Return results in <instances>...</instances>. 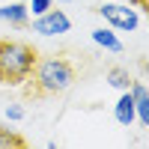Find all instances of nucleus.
Returning a JSON list of instances; mask_svg holds the SVG:
<instances>
[{"label":"nucleus","instance_id":"obj_10","mask_svg":"<svg viewBox=\"0 0 149 149\" xmlns=\"http://www.w3.org/2000/svg\"><path fill=\"white\" fill-rule=\"evenodd\" d=\"M0 146H27V137H21L18 131L0 125Z\"/></svg>","mask_w":149,"mask_h":149},{"label":"nucleus","instance_id":"obj_4","mask_svg":"<svg viewBox=\"0 0 149 149\" xmlns=\"http://www.w3.org/2000/svg\"><path fill=\"white\" fill-rule=\"evenodd\" d=\"M30 27H33V33H39V36H60V33H69L72 30V21H69L66 12H60V9L51 6L48 12L36 15Z\"/></svg>","mask_w":149,"mask_h":149},{"label":"nucleus","instance_id":"obj_5","mask_svg":"<svg viewBox=\"0 0 149 149\" xmlns=\"http://www.w3.org/2000/svg\"><path fill=\"white\" fill-rule=\"evenodd\" d=\"M128 93L134 98V113H137V122L140 125H149V90L143 81H131Z\"/></svg>","mask_w":149,"mask_h":149},{"label":"nucleus","instance_id":"obj_3","mask_svg":"<svg viewBox=\"0 0 149 149\" xmlns=\"http://www.w3.org/2000/svg\"><path fill=\"white\" fill-rule=\"evenodd\" d=\"M98 15L116 30H137L140 27V9H134L131 3H104V6H98Z\"/></svg>","mask_w":149,"mask_h":149},{"label":"nucleus","instance_id":"obj_8","mask_svg":"<svg viewBox=\"0 0 149 149\" xmlns=\"http://www.w3.org/2000/svg\"><path fill=\"white\" fill-rule=\"evenodd\" d=\"M93 42H95L98 48H104V51H110V54H122V42L116 39V33H110V30H104V27L93 30Z\"/></svg>","mask_w":149,"mask_h":149},{"label":"nucleus","instance_id":"obj_7","mask_svg":"<svg viewBox=\"0 0 149 149\" xmlns=\"http://www.w3.org/2000/svg\"><path fill=\"white\" fill-rule=\"evenodd\" d=\"M27 18H30V9L24 3H6V6H0V21L12 24V27H24Z\"/></svg>","mask_w":149,"mask_h":149},{"label":"nucleus","instance_id":"obj_12","mask_svg":"<svg viewBox=\"0 0 149 149\" xmlns=\"http://www.w3.org/2000/svg\"><path fill=\"white\" fill-rule=\"evenodd\" d=\"M6 119L21 122V119H24V107H21V104H9V107H6Z\"/></svg>","mask_w":149,"mask_h":149},{"label":"nucleus","instance_id":"obj_1","mask_svg":"<svg viewBox=\"0 0 149 149\" xmlns=\"http://www.w3.org/2000/svg\"><path fill=\"white\" fill-rule=\"evenodd\" d=\"M78 78V69L66 54H48L36 60L33 72L24 81V98H51L66 93Z\"/></svg>","mask_w":149,"mask_h":149},{"label":"nucleus","instance_id":"obj_14","mask_svg":"<svg viewBox=\"0 0 149 149\" xmlns=\"http://www.w3.org/2000/svg\"><path fill=\"white\" fill-rule=\"evenodd\" d=\"M57 3H72V0H57Z\"/></svg>","mask_w":149,"mask_h":149},{"label":"nucleus","instance_id":"obj_13","mask_svg":"<svg viewBox=\"0 0 149 149\" xmlns=\"http://www.w3.org/2000/svg\"><path fill=\"white\" fill-rule=\"evenodd\" d=\"M128 3H131L134 9H146V0H128Z\"/></svg>","mask_w":149,"mask_h":149},{"label":"nucleus","instance_id":"obj_9","mask_svg":"<svg viewBox=\"0 0 149 149\" xmlns=\"http://www.w3.org/2000/svg\"><path fill=\"white\" fill-rule=\"evenodd\" d=\"M107 84L116 86V90H128V86H131V72H128L125 66H113V69H107Z\"/></svg>","mask_w":149,"mask_h":149},{"label":"nucleus","instance_id":"obj_11","mask_svg":"<svg viewBox=\"0 0 149 149\" xmlns=\"http://www.w3.org/2000/svg\"><path fill=\"white\" fill-rule=\"evenodd\" d=\"M54 6V0H30V12H33V15H42V12H48V9H51Z\"/></svg>","mask_w":149,"mask_h":149},{"label":"nucleus","instance_id":"obj_6","mask_svg":"<svg viewBox=\"0 0 149 149\" xmlns=\"http://www.w3.org/2000/svg\"><path fill=\"white\" fill-rule=\"evenodd\" d=\"M113 116L119 125H131L134 119H137V113H134V98L128 90H122V95L116 98V104H113Z\"/></svg>","mask_w":149,"mask_h":149},{"label":"nucleus","instance_id":"obj_2","mask_svg":"<svg viewBox=\"0 0 149 149\" xmlns=\"http://www.w3.org/2000/svg\"><path fill=\"white\" fill-rule=\"evenodd\" d=\"M39 51L30 42L21 39H0V84L3 86H21L33 72Z\"/></svg>","mask_w":149,"mask_h":149}]
</instances>
